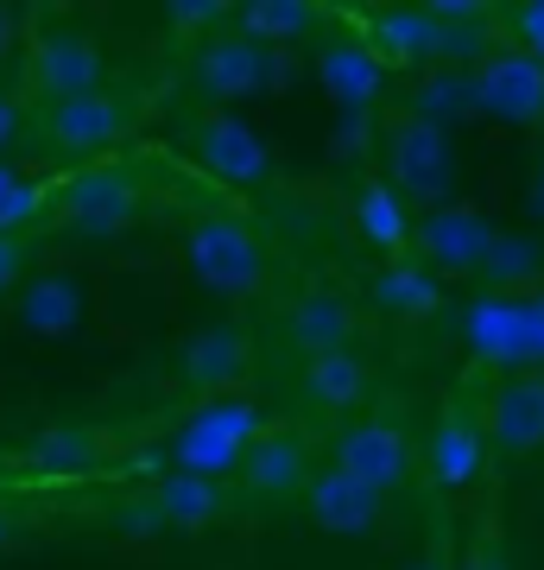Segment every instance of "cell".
Listing matches in <instances>:
<instances>
[{
    "label": "cell",
    "instance_id": "cell-1",
    "mask_svg": "<svg viewBox=\"0 0 544 570\" xmlns=\"http://www.w3.org/2000/svg\"><path fill=\"white\" fill-rule=\"evenodd\" d=\"M51 216H58V228L70 235V242H121V235H133L146 216V184L133 165L121 159H101V165H77L70 178L51 190Z\"/></svg>",
    "mask_w": 544,
    "mask_h": 570
},
{
    "label": "cell",
    "instance_id": "cell-2",
    "mask_svg": "<svg viewBox=\"0 0 544 570\" xmlns=\"http://www.w3.org/2000/svg\"><path fill=\"white\" fill-rule=\"evenodd\" d=\"M184 261H190V279L209 292V298H254L273 273V254H266L260 228L235 216V209H202L184 228Z\"/></svg>",
    "mask_w": 544,
    "mask_h": 570
},
{
    "label": "cell",
    "instance_id": "cell-3",
    "mask_svg": "<svg viewBox=\"0 0 544 570\" xmlns=\"http://www.w3.org/2000/svg\"><path fill=\"white\" fill-rule=\"evenodd\" d=\"M190 82L202 89V102L209 108H228L241 102V96H279L291 89V58L273 51V45H254L247 32H209L197 45V58H190Z\"/></svg>",
    "mask_w": 544,
    "mask_h": 570
},
{
    "label": "cell",
    "instance_id": "cell-4",
    "mask_svg": "<svg viewBox=\"0 0 544 570\" xmlns=\"http://www.w3.org/2000/svg\"><path fill=\"white\" fill-rule=\"evenodd\" d=\"M140 121V108L115 96V89H96V96H77V102H58V108H39V134L44 153H58V159H77V165H101L115 146L133 134Z\"/></svg>",
    "mask_w": 544,
    "mask_h": 570
},
{
    "label": "cell",
    "instance_id": "cell-5",
    "mask_svg": "<svg viewBox=\"0 0 544 570\" xmlns=\"http://www.w3.org/2000/svg\"><path fill=\"white\" fill-rule=\"evenodd\" d=\"M26 96L39 108H58V102H77V96H96L108 82V58L101 45L77 26H44L26 39Z\"/></svg>",
    "mask_w": 544,
    "mask_h": 570
},
{
    "label": "cell",
    "instance_id": "cell-6",
    "mask_svg": "<svg viewBox=\"0 0 544 570\" xmlns=\"http://www.w3.org/2000/svg\"><path fill=\"white\" fill-rule=\"evenodd\" d=\"M386 184L399 197L444 209L456 190V140L444 121H424V115H399L386 127Z\"/></svg>",
    "mask_w": 544,
    "mask_h": 570
},
{
    "label": "cell",
    "instance_id": "cell-7",
    "mask_svg": "<svg viewBox=\"0 0 544 570\" xmlns=\"http://www.w3.org/2000/svg\"><path fill=\"white\" fill-rule=\"evenodd\" d=\"M260 412L247 406L241 393L235 400H209V406H197L190 419H184V431L171 438V456H178V469H190V475H241L247 450H254V438H260Z\"/></svg>",
    "mask_w": 544,
    "mask_h": 570
},
{
    "label": "cell",
    "instance_id": "cell-8",
    "mask_svg": "<svg viewBox=\"0 0 544 570\" xmlns=\"http://www.w3.org/2000/svg\"><path fill=\"white\" fill-rule=\"evenodd\" d=\"M468 108L487 115V121H506V127L544 121V63L525 58L520 45H494L468 70Z\"/></svg>",
    "mask_w": 544,
    "mask_h": 570
},
{
    "label": "cell",
    "instance_id": "cell-9",
    "mask_svg": "<svg viewBox=\"0 0 544 570\" xmlns=\"http://www.w3.org/2000/svg\"><path fill=\"white\" fill-rule=\"evenodd\" d=\"M190 153H197V165L209 178L235 184V190H254V184L273 178V146L235 108H202L197 121H190Z\"/></svg>",
    "mask_w": 544,
    "mask_h": 570
},
{
    "label": "cell",
    "instance_id": "cell-10",
    "mask_svg": "<svg viewBox=\"0 0 544 570\" xmlns=\"http://www.w3.org/2000/svg\"><path fill=\"white\" fill-rule=\"evenodd\" d=\"M487 456H494V444H487V419L482 406H475V393H449L444 412H437V425H431V438H424V469H431V482L437 489H475L487 475Z\"/></svg>",
    "mask_w": 544,
    "mask_h": 570
},
{
    "label": "cell",
    "instance_id": "cell-11",
    "mask_svg": "<svg viewBox=\"0 0 544 570\" xmlns=\"http://www.w3.org/2000/svg\"><path fill=\"white\" fill-rule=\"evenodd\" d=\"M362 39L380 51L386 70H437L456 58V32H449L431 7H374L362 20Z\"/></svg>",
    "mask_w": 544,
    "mask_h": 570
},
{
    "label": "cell",
    "instance_id": "cell-12",
    "mask_svg": "<svg viewBox=\"0 0 544 570\" xmlns=\"http://www.w3.org/2000/svg\"><path fill=\"white\" fill-rule=\"evenodd\" d=\"M310 475H317L310 444H304L291 425H266L260 438H254V450H247V463H241L235 482H241V494L254 501V508H285V501H298L304 508Z\"/></svg>",
    "mask_w": 544,
    "mask_h": 570
},
{
    "label": "cell",
    "instance_id": "cell-13",
    "mask_svg": "<svg viewBox=\"0 0 544 570\" xmlns=\"http://www.w3.org/2000/svg\"><path fill=\"white\" fill-rule=\"evenodd\" d=\"M178 374H184V387L197 393L202 406H209V400H235V387L254 374V336H247L241 324L190 330L184 348H178Z\"/></svg>",
    "mask_w": 544,
    "mask_h": 570
},
{
    "label": "cell",
    "instance_id": "cell-14",
    "mask_svg": "<svg viewBox=\"0 0 544 570\" xmlns=\"http://www.w3.org/2000/svg\"><path fill=\"white\" fill-rule=\"evenodd\" d=\"M494 242H501V228L487 223L482 209L468 204H444V209H424L418 235H412V247H418V261L431 266V273H482L487 254H494Z\"/></svg>",
    "mask_w": 544,
    "mask_h": 570
},
{
    "label": "cell",
    "instance_id": "cell-15",
    "mask_svg": "<svg viewBox=\"0 0 544 570\" xmlns=\"http://www.w3.org/2000/svg\"><path fill=\"white\" fill-rule=\"evenodd\" d=\"M329 463H343L348 475H362L380 494H393L412 475V438L393 419H343L336 438H329Z\"/></svg>",
    "mask_w": 544,
    "mask_h": 570
},
{
    "label": "cell",
    "instance_id": "cell-16",
    "mask_svg": "<svg viewBox=\"0 0 544 570\" xmlns=\"http://www.w3.org/2000/svg\"><path fill=\"white\" fill-rule=\"evenodd\" d=\"M487 444L494 456H538L544 450V374L538 367H513L487 393Z\"/></svg>",
    "mask_w": 544,
    "mask_h": 570
},
{
    "label": "cell",
    "instance_id": "cell-17",
    "mask_svg": "<svg viewBox=\"0 0 544 570\" xmlns=\"http://www.w3.org/2000/svg\"><path fill=\"white\" fill-rule=\"evenodd\" d=\"M304 520L336 532V539H362L386 520V494L362 475H348L343 463H317L310 489H304Z\"/></svg>",
    "mask_w": 544,
    "mask_h": 570
},
{
    "label": "cell",
    "instance_id": "cell-18",
    "mask_svg": "<svg viewBox=\"0 0 544 570\" xmlns=\"http://www.w3.org/2000/svg\"><path fill=\"white\" fill-rule=\"evenodd\" d=\"M355 336H362V311L336 285H304L298 298L285 305V343L298 348L304 362L343 355V348H355Z\"/></svg>",
    "mask_w": 544,
    "mask_h": 570
},
{
    "label": "cell",
    "instance_id": "cell-19",
    "mask_svg": "<svg viewBox=\"0 0 544 570\" xmlns=\"http://www.w3.org/2000/svg\"><path fill=\"white\" fill-rule=\"evenodd\" d=\"M82 317H89V285L77 273H63V266H39L20 285V298H13V324L32 343H70L82 330Z\"/></svg>",
    "mask_w": 544,
    "mask_h": 570
},
{
    "label": "cell",
    "instance_id": "cell-20",
    "mask_svg": "<svg viewBox=\"0 0 544 570\" xmlns=\"http://www.w3.org/2000/svg\"><path fill=\"white\" fill-rule=\"evenodd\" d=\"M317 77L348 115H367V108L386 96V63H380V51H374L362 32H336V39L323 45L317 51Z\"/></svg>",
    "mask_w": 544,
    "mask_h": 570
},
{
    "label": "cell",
    "instance_id": "cell-21",
    "mask_svg": "<svg viewBox=\"0 0 544 570\" xmlns=\"http://www.w3.org/2000/svg\"><path fill=\"white\" fill-rule=\"evenodd\" d=\"M298 400L310 412L362 419V406L374 400V367H367V355H355V348H343V355H317V362L298 367Z\"/></svg>",
    "mask_w": 544,
    "mask_h": 570
},
{
    "label": "cell",
    "instance_id": "cell-22",
    "mask_svg": "<svg viewBox=\"0 0 544 570\" xmlns=\"http://www.w3.org/2000/svg\"><path fill=\"white\" fill-rule=\"evenodd\" d=\"M367 292H374V311H386L393 324H424V317H437L444 311V273H431V266L418 261V254H405V261H386L374 279H367Z\"/></svg>",
    "mask_w": 544,
    "mask_h": 570
},
{
    "label": "cell",
    "instance_id": "cell-23",
    "mask_svg": "<svg viewBox=\"0 0 544 570\" xmlns=\"http://www.w3.org/2000/svg\"><path fill=\"white\" fill-rule=\"evenodd\" d=\"M355 235L374 254H386V261H405V247H412L418 228L405 223V197L386 178H362V190H355Z\"/></svg>",
    "mask_w": 544,
    "mask_h": 570
},
{
    "label": "cell",
    "instance_id": "cell-24",
    "mask_svg": "<svg viewBox=\"0 0 544 570\" xmlns=\"http://www.w3.org/2000/svg\"><path fill=\"white\" fill-rule=\"evenodd\" d=\"M152 508H159L165 527H184V532H202L216 527L228 513V494L209 482V475H190V469H171L152 482Z\"/></svg>",
    "mask_w": 544,
    "mask_h": 570
},
{
    "label": "cell",
    "instance_id": "cell-25",
    "mask_svg": "<svg viewBox=\"0 0 544 570\" xmlns=\"http://www.w3.org/2000/svg\"><path fill=\"white\" fill-rule=\"evenodd\" d=\"M32 463L44 475H96L108 463V438L96 425H82V419H58V425H44L32 438Z\"/></svg>",
    "mask_w": 544,
    "mask_h": 570
},
{
    "label": "cell",
    "instance_id": "cell-26",
    "mask_svg": "<svg viewBox=\"0 0 544 570\" xmlns=\"http://www.w3.org/2000/svg\"><path fill=\"white\" fill-rule=\"evenodd\" d=\"M323 20H329V13L310 7V0H247V7H235V26H241L254 45H273V51L310 39Z\"/></svg>",
    "mask_w": 544,
    "mask_h": 570
},
{
    "label": "cell",
    "instance_id": "cell-27",
    "mask_svg": "<svg viewBox=\"0 0 544 570\" xmlns=\"http://www.w3.org/2000/svg\"><path fill=\"white\" fill-rule=\"evenodd\" d=\"M494 285H520V279H538L544 273V247L532 242V235H501L494 242V254H487V266H482Z\"/></svg>",
    "mask_w": 544,
    "mask_h": 570
},
{
    "label": "cell",
    "instance_id": "cell-28",
    "mask_svg": "<svg viewBox=\"0 0 544 570\" xmlns=\"http://www.w3.org/2000/svg\"><path fill=\"white\" fill-rule=\"evenodd\" d=\"M506 45H520L525 58L544 63V0H520V7H506Z\"/></svg>",
    "mask_w": 544,
    "mask_h": 570
},
{
    "label": "cell",
    "instance_id": "cell-29",
    "mask_svg": "<svg viewBox=\"0 0 544 570\" xmlns=\"http://www.w3.org/2000/svg\"><path fill=\"white\" fill-rule=\"evenodd\" d=\"M39 266H32V235H0V298L20 292Z\"/></svg>",
    "mask_w": 544,
    "mask_h": 570
},
{
    "label": "cell",
    "instance_id": "cell-30",
    "mask_svg": "<svg viewBox=\"0 0 544 570\" xmlns=\"http://www.w3.org/2000/svg\"><path fill=\"white\" fill-rule=\"evenodd\" d=\"M235 20V7H222V0H171L165 7V26H178V32H190V26H222Z\"/></svg>",
    "mask_w": 544,
    "mask_h": 570
},
{
    "label": "cell",
    "instance_id": "cell-31",
    "mask_svg": "<svg viewBox=\"0 0 544 570\" xmlns=\"http://www.w3.org/2000/svg\"><path fill=\"white\" fill-rule=\"evenodd\" d=\"M456 570H506V551H501V539H494V527H482L475 539H468V551H463Z\"/></svg>",
    "mask_w": 544,
    "mask_h": 570
},
{
    "label": "cell",
    "instance_id": "cell-32",
    "mask_svg": "<svg viewBox=\"0 0 544 570\" xmlns=\"http://www.w3.org/2000/svg\"><path fill=\"white\" fill-rule=\"evenodd\" d=\"M20 134V102H13V89H0V146Z\"/></svg>",
    "mask_w": 544,
    "mask_h": 570
},
{
    "label": "cell",
    "instance_id": "cell-33",
    "mask_svg": "<svg viewBox=\"0 0 544 570\" xmlns=\"http://www.w3.org/2000/svg\"><path fill=\"white\" fill-rule=\"evenodd\" d=\"M405 570H456V564H449V551L437 546V551H424V558H412Z\"/></svg>",
    "mask_w": 544,
    "mask_h": 570
},
{
    "label": "cell",
    "instance_id": "cell-34",
    "mask_svg": "<svg viewBox=\"0 0 544 570\" xmlns=\"http://www.w3.org/2000/svg\"><path fill=\"white\" fill-rule=\"evenodd\" d=\"M7 26H20V13H13V7H0V58H7V51H13V39H20V32H7Z\"/></svg>",
    "mask_w": 544,
    "mask_h": 570
},
{
    "label": "cell",
    "instance_id": "cell-35",
    "mask_svg": "<svg viewBox=\"0 0 544 570\" xmlns=\"http://www.w3.org/2000/svg\"><path fill=\"white\" fill-rule=\"evenodd\" d=\"M13 539H20V520H13V513L0 508V546H13Z\"/></svg>",
    "mask_w": 544,
    "mask_h": 570
},
{
    "label": "cell",
    "instance_id": "cell-36",
    "mask_svg": "<svg viewBox=\"0 0 544 570\" xmlns=\"http://www.w3.org/2000/svg\"><path fill=\"white\" fill-rule=\"evenodd\" d=\"M13 190H20V178H13V171L0 165V209H7V197H13Z\"/></svg>",
    "mask_w": 544,
    "mask_h": 570
}]
</instances>
